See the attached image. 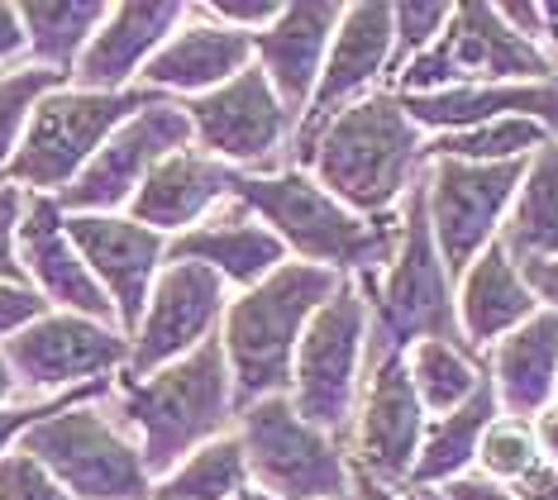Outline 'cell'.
<instances>
[{
    "label": "cell",
    "instance_id": "cell-1",
    "mask_svg": "<svg viewBox=\"0 0 558 500\" xmlns=\"http://www.w3.org/2000/svg\"><path fill=\"white\" fill-rule=\"evenodd\" d=\"M106 410L124 425V434L144 453L148 477H168L177 463L206 448L234 429L239 405H234V377L225 363V343L215 333L182 363L130 377L120 371L116 387L106 395Z\"/></svg>",
    "mask_w": 558,
    "mask_h": 500
},
{
    "label": "cell",
    "instance_id": "cell-2",
    "mask_svg": "<svg viewBox=\"0 0 558 500\" xmlns=\"http://www.w3.org/2000/svg\"><path fill=\"white\" fill-rule=\"evenodd\" d=\"M429 138L401 110V96L373 92L339 110L291 167H306L335 200H344L363 220H387L401 210L411 186L425 172Z\"/></svg>",
    "mask_w": 558,
    "mask_h": 500
},
{
    "label": "cell",
    "instance_id": "cell-3",
    "mask_svg": "<svg viewBox=\"0 0 558 500\" xmlns=\"http://www.w3.org/2000/svg\"><path fill=\"white\" fill-rule=\"evenodd\" d=\"M296 263L325 267L339 277H383L401 248V210L387 220H363L344 200H335L306 167L282 172H244L234 191Z\"/></svg>",
    "mask_w": 558,
    "mask_h": 500
},
{
    "label": "cell",
    "instance_id": "cell-4",
    "mask_svg": "<svg viewBox=\"0 0 558 500\" xmlns=\"http://www.w3.org/2000/svg\"><path fill=\"white\" fill-rule=\"evenodd\" d=\"M344 281L349 277L291 258L263 286L239 291L230 301L225 325H220V343H225V363H230V377H234L239 410L268 401V395H291V367H296L301 339H306L315 310Z\"/></svg>",
    "mask_w": 558,
    "mask_h": 500
},
{
    "label": "cell",
    "instance_id": "cell-5",
    "mask_svg": "<svg viewBox=\"0 0 558 500\" xmlns=\"http://www.w3.org/2000/svg\"><path fill=\"white\" fill-rule=\"evenodd\" d=\"M367 301V367L383 363L387 353H411L425 339L463 343L459 329V281L439 258L435 229H429V205H425V172L401 200V248L383 277H353Z\"/></svg>",
    "mask_w": 558,
    "mask_h": 500
},
{
    "label": "cell",
    "instance_id": "cell-6",
    "mask_svg": "<svg viewBox=\"0 0 558 500\" xmlns=\"http://www.w3.org/2000/svg\"><path fill=\"white\" fill-rule=\"evenodd\" d=\"M158 100L154 92L134 86V92L106 96V92H82V86H58L39 100L24 144L15 153V162L5 167L0 182L20 186L24 196H62L77 176L92 167V158L106 148V138L120 130L130 114H138Z\"/></svg>",
    "mask_w": 558,
    "mask_h": 500
},
{
    "label": "cell",
    "instance_id": "cell-7",
    "mask_svg": "<svg viewBox=\"0 0 558 500\" xmlns=\"http://www.w3.org/2000/svg\"><path fill=\"white\" fill-rule=\"evenodd\" d=\"M24 453L39 458L72 500H154V477L138 443L106 401H72L24 434Z\"/></svg>",
    "mask_w": 558,
    "mask_h": 500
},
{
    "label": "cell",
    "instance_id": "cell-8",
    "mask_svg": "<svg viewBox=\"0 0 558 500\" xmlns=\"http://www.w3.org/2000/svg\"><path fill=\"white\" fill-rule=\"evenodd\" d=\"M234 434L244 443L248 477L258 491L277 500H349V443L301 419L291 395H268V401L239 410Z\"/></svg>",
    "mask_w": 558,
    "mask_h": 500
},
{
    "label": "cell",
    "instance_id": "cell-9",
    "mask_svg": "<svg viewBox=\"0 0 558 500\" xmlns=\"http://www.w3.org/2000/svg\"><path fill=\"white\" fill-rule=\"evenodd\" d=\"M554 82V58L520 38L497 5H453V20L421 58L387 86L391 96H435L449 86Z\"/></svg>",
    "mask_w": 558,
    "mask_h": 500
},
{
    "label": "cell",
    "instance_id": "cell-10",
    "mask_svg": "<svg viewBox=\"0 0 558 500\" xmlns=\"http://www.w3.org/2000/svg\"><path fill=\"white\" fill-rule=\"evenodd\" d=\"M367 325H373L367 301L359 281L349 277L315 310L306 339L296 349V367H291V405H296V415L344 443L367 377Z\"/></svg>",
    "mask_w": 558,
    "mask_h": 500
},
{
    "label": "cell",
    "instance_id": "cell-11",
    "mask_svg": "<svg viewBox=\"0 0 558 500\" xmlns=\"http://www.w3.org/2000/svg\"><path fill=\"white\" fill-rule=\"evenodd\" d=\"M0 353L15 371L24 401H53L130 371V333L86 315L48 310L0 343Z\"/></svg>",
    "mask_w": 558,
    "mask_h": 500
},
{
    "label": "cell",
    "instance_id": "cell-12",
    "mask_svg": "<svg viewBox=\"0 0 558 500\" xmlns=\"http://www.w3.org/2000/svg\"><path fill=\"white\" fill-rule=\"evenodd\" d=\"M525 172H530V158H520V162L429 158L425 162L429 229H435L439 258L453 281L501 239V224H506V215H511Z\"/></svg>",
    "mask_w": 558,
    "mask_h": 500
},
{
    "label": "cell",
    "instance_id": "cell-13",
    "mask_svg": "<svg viewBox=\"0 0 558 500\" xmlns=\"http://www.w3.org/2000/svg\"><path fill=\"white\" fill-rule=\"evenodd\" d=\"M186 120H192V138L201 153L230 162L234 172H282L291 162V138H296V120L277 100L272 82L253 62L239 72L230 86L196 100H182Z\"/></svg>",
    "mask_w": 558,
    "mask_h": 500
},
{
    "label": "cell",
    "instance_id": "cell-14",
    "mask_svg": "<svg viewBox=\"0 0 558 500\" xmlns=\"http://www.w3.org/2000/svg\"><path fill=\"white\" fill-rule=\"evenodd\" d=\"M192 120H186L182 100H148L138 114L120 124L106 138V148L92 158V167L58 196V205L68 215H124L130 200L138 196V186L148 182V172L172 158V153L192 148Z\"/></svg>",
    "mask_w": 558,
    "mask_h": 500
},
{
    "label": "cell",
    "instance_id": "cell-15",
    "mask_svg": "<svg viewBox=\"0 0 558 500\" xmlns=\"http://www.w3.org/2000/svg\"><path fill=\"white\" fill-rule=\"evenodd\" d=\"M230 301L234 291L206 267L168 263L158 272L144 319L130 333V377H148V371H162L192 357L201 343H210L220 333Z\"/></svg>",
    "mask_w": 558,
    "mask_h": 500
},
{
    "label": "cell",
    "instance_id": "cell-16",
    "mask_svg": "<svg viewBox=\"0 0 558 500\" xmlns=\"http://www.w3.org/2000/svg\"><path fill=\"white\" fill-rule=\"evenodd\" d=\"M425 429H429V415L421 395H415L405 353H387L363 377L359 415H353V429H349V463L373 472L387 486H405L415 458H421Z\"/></svg>",
    "mask_w": 558,
    "mask_h": 500
},
{
    "label": "cell",
    "instance_id": "cell-17",
    "mask_svg": "<svg viewBox=\"0 0 558 500\" xmlns=\"http://www.w3.org/2000/svg\"><path fill=\"white\" fill-rule=\"evenodd\" d=\"M391 44H397L391 5H377V0L344 5V20H339V34H335V44H329V58L320 72V86H315L311 110L301 114L296 138H291V162H296V153L306 148L339 110H349L353 100L383 92L387 68H391Z\"/></svg>",
    "mask_w": 558,
    "mask_h": 500
},
{
    "label": "cell",
    "instance_id": "cell-18",
    "mask_svg": "<svg viewBox=\"0 0 558 500\" xmlns=\"http://www.w3.org/2000/svg\"><path fill=\"white\" fill-rule=\"evenodd\" d=\"M68 234L77 243L82 263L92 267V277L100 281V291L116 305L120 329L134 333L158 286V272L168 267V239L130 215H68Z\"/></svg>",
    "mask_w": 558,
    "mask_h": 500
},
{
    "label": "cell",
    "instance_id": "cell-19",
    "mask_svg": "<svg viewBox=\"0 0 558 500\" xmlns=\"http://www.w3.org/2000/svg\"><path fill=\"white\" fill-rule=\"evenodd\" d=\"M20 267L24 281L48 301V310L62 315H86L100 325H120L116 305L100 291V281L92 277V267L82 263L77 243L68 234V215H62L58 196H29L20 220Z\"/></svg>",
    "mask_w": 558,
    "mask_h": 500
},
{
    "label": "cell",
    "instance_id": "cell-20",
    "mask_svg": "<svg viewBox=\"0 0 558 500\" xmlns=\"http://www.w3.org/2000/svg\"><path fill=\"white\" fill-rule=\"evenodd\" d=\"M248 68H253V34H239L230 24L210 20L206 5H186V20L154 53L138 86L168 100H196L230 86Z\"/></svg>",
    "mask_w": 558,
    "mask_h": 500
},
{
    "label": "cell",
    "instance_id": "cell-21",
    "mask_svg": "<svg viewBox=\"0 0 558 500\" xmlns=\"http://www.w3.org/2000/svg\"><path fill=\"white\" fill-rule=\"evenodd\" d=\"M168 263L206 267V272H215L239 296V291L263 286L277 267H287L291 253L248 205L230 200V205H220L210 220H201L196 229L168 239Z\"/></svg>",
    "mask_w": 558,
    "mask_h": 500
},
{
    "label": "cell",
    "instance_id": "cell-22",
    "mask_svg": "<svg viewBox=\"0 0 558 500\" xmlns=\"http://www.w3.org/2000/svg\"><path fill=\"white\" fill-rule=\"evenodd\" d=\"M239 176L244 172H234L230 162L210 158V153H201L192 144V148L172 153V158H162L148 172V182L138 186V196L130 200L124 215L148 224L162 239H177L186 229H196L201 220H210L220 205H230L239 191Z\"/></svg>",
    "mask_w": 558,
    "mask_h": 500
},
{
    "label": "cell",
    "instance_id": "cell-23",
    "mask_svg": "<svg viewBox=\"0 0 558 500\" xmlns=\"http://www.w3.org/2000/svg\"><path fill=\"white\" fill-rule=\"evenodd\" d=\"M186 20V5L177 0H130V5H110V20L96 29V38L86 44V53L72 72V86L82 92H134L144 68L154 62V53L177 34V24Z\"/></svg>",
    "mask_w": 558,
    "mask_h": 500
},
{
    "label": "cell",
    "instance_id": "cell-24",
    "mask_svg": "<svg viewBox=\"0 0 558 500\" xmlns=\"http://www.w3.org/2000/svg\"><path fill=\"white\" fill-rule=\"evenodd\" d=\"M339 20H344V5H335V0H311V5H287L272 29H263L253 38V62L263 68L277 100H282L296 124H301V114L311 110L315 86H320Z\"/></svg>",
    "mask_w": 558,
    "mask_h": 500
},
{
    "label": "cell",
    "instance_id": "cell-25",
    "mask_svg": "<svg viewBox=\"0 0 558 500\" xmlns=\"http://www.w3.org/2000/svg\"><path fill=\"white\" fill-rule=\"evenodd\" d=\"M482 367H487L492 391H497L501 419L535 425L558 401V315L539 310L535 319H525L482 357Z\"/></svg>",
    "mask_w": 558,
    "mask_h": 500
},
{
    "label": "cell",
    "instance_id": "cell-26",
    "mask_svg": "<svg viewBox=\"0 0 558 500\" xmlns=\"http://www.w3.org/2000/svg\"><path fill=\"white\" fill-rule=\"evenodd\" d=\"M401 110L425 138L439 134H463L482 130V124L511 120H539L558 134V82H515V86H449L435 96H401Z\"/></svg>",
    "mask_w": 558,
    "mask_h": 500
},
{
    "label": "cell",
    "instance_id": "cell-27",
    "mask_svg": "<svg viewBox=\"0 0 558 500\" xmlns=\"http://www.w3.org/2000/svg\"><path fill=\"white\" fill-rule=\"evenodd\" d=\"M535 315H539L535 291L525 286V272L511 263V253L501 243H492L459 277V329L473 357H487L506 333H515Z\"/></svg>",
    "mask_w": 558,
    "mask_h": 500
},
{
    "label": "cell",
    "instance_id": "cell-28",
    "mask_svg": "<svg viewBox=\"0 0 558 500\" xmlns=\"http://www.w3.org/2000/svg\"><path fill=\"white\" fill-rule=\"evenodd\" d=\"M497 419H501V405H497V391H492V377H487L468 405H459L453 415L429 419L425 443H421V458H415L411 481H405V486H425V491H439V486L468 477V472L477 467L482 434L497 425Z\"/></svg>",
    "mask_w": 558,
    "mask_h": 500
},
{
    "label": "cell",
    "instance_id": "cell-29",
    "mask_svg": "<svg viewBox=\"0 0 558 500\" xmlns=\"http://www.w3.org/2000/svg\"><path fill=\"white\" fill-rule=\"evenodd\" d=\"M110 20L106 0H29L20 5L24 24V62L72 76L96 29Z\"/></svg>",
    "mask_w": 558,
    "mask_h": 500
},
{
    "label": "cell",
    "instance_id": "cell-30",
    "mask_svg": "<svg viewBox=\"0 0 558 500\" xmlns=\"http://www.w3.org/2000/svg\"><path fill=\"white\" fill-rule=\"evenodd\" d=\"M497 243L511 253L515 267L558 258V138L530 158V172L515 191Z\"/></svg>",
    "mask_w": 558,
    "mask_h": 500
},
{
    "label": "cell",
    "instance_id": "cell-31",
    "mask_svg": "<svg viewBox=\"0 0 558 500\" xmlns=\"http://www.w3.org/2000/svg\"><path fill=\"white\" fill-rule=\"evenodd\" d=\"M405 367H411L415 395H421L425 415H453L459 405H468L477 395V387L487 381V367L482 357H473L459 343H444V339H425L405 353Z\"/></svg>",
    "mask_w": 558,
    "mask_h": 500
},
{
    "label": "cell",
    "instance_id": "cell-32",
    "mask_svg": "<svg viewBox=\"0 0 558 500\" xmlns=\"http://www.w3.org/2000/svg\"><path fill=\"white\" fill-rule=\"evenodd\" d=\"M248 486H253V477H248L244 443H239V434L230 429L225 439L196 448L168 477H158L154 500H234L239 491H248Z\"/></svg>",
    "mask_w": 558,
    "mask_h": 500
},
{
    "label": "cell",
    "instance_id": "cell-33",
    "mask_svg": "<svg viewBox=\"0 0 558 500\" xmlns=\"http://www.w3.org/2000/svg\"><path fill=\"white\" fill-rule=\"evenodd\" d=\"M554 130L539 120H525V114H511V120L482 124V130H463V134H439L425 144V162L429 158H453V162H520L535 158L539 148L554 144Z\"/></svg>",
    "mask_w": 558,
    "mask_h": 500
},
{
    "label": "cell",
    "instance_id": "cell-34",
    "mask_svg": "<svg viewBox=\"0 0 558 500\" xmlns=\"http://www.w3.org/2000/svg\"><path fill=\"white\" fill-rule=\"evenodd\" d=\"M68 82L72 76L34 68V62H20V68L0 72V176H5V167L15 162V153L24 144V130H29L39 100L48 92H58V86H68Z\"/></svg>",
    "mask_w": 558,
    "mask_h": 500
},
{
    "label": "cell",
    "instance_id": "cell-35",
    "mask_svg": "<svg viewBox=\"0 0 558 500\" xmlns=\"http://www.w3.org/2000/svg\"><path fill=\"white\" fill-rule=\"evenodd\" d=\"M544 463L539 458V443H535V429L520 425V419H497L487 434H482V448H477V467L482 477L501 481V486H515L520 477H530Z\"/></svg>",
    "mask_w": 558,
    "mask_h": 500
},
{
    "label": "cell",
    "instance_id": "cell-36",
    "mask_svg": "<svg viewBox=\"0 0 558 500\" xmlns=\"http://www.w3.org/2000/svg\"><path fill=\"white\" fill-rule=\"evenodd\" d=\"M453 20V5H429V0H421V5H391V24H397V44H391V68H387V86L397 82V76L411 68L415 58L425 53L435 38L449 29ZM383 86V92H387Z\"/></svg>",
    "mask_w": 558,
    "mask_h": 500
},
{
    "label": "cell",
    "instance_id": "cell-37",
    "mask_svg": "<svg viewBox=\"0 0 558 500\" xmlns=\"http://www.w3.org/2000/svg\"><path fill=\"white\" fill-rule=\"evenodd\" d=\"M110 387H116V381H96V387L53 395V401H15V405H0V458L15 453V448L24 443V434L39 429L44 419H48V415H58L62 405H72V401H106Z\"/></svg>",
    "mask_w": 558,
    "mask_h": 500
},
{
    "label": "cell",
    "instance_id": "cell-38",
    "mask_svg": "<svg viewBox=\"0 0 558 500\" xmlns=\"http://www.w3.org/2000/svg\"><path fill=\"white\" fill-rule=\"evenodd\" d=\"M0 500H72V496L53 481V472L39 458L15 448V453L0 458Z\"/></svg>",
    "mask_w": 558,
    "mask_h": 500
},
{
    "label": "cell",
    "instance_id": "cell-39",
    "mask_svg": "<svg viewBox=\"0 0 558 500\" xmlns=\"http://www.w3.org/2000/svg\"><path fill=\"white\" fill-rule=\"evenodd\" d=\"M24 205H29V196H24L20 186L0 182V281H5V286H29V281H24V267H20V248H15Z\"/></svg>",
    "mask_w": 558,
    "mask_h": 500
},
{
    "label": "cell",
    "instance_id": "cell-40",
    "mask_svg": "<svg viewBox=\"0 0 558 500\" xmlns=\"http://www.w3.org/2000/svg\"><path fill=\"white\" fill-rule=\"evenodd\" d=\"M287 5H277V0H206V15L230 24L239 34H253L258 38L263 29H272L277 20H282Z\"/></svg>",
    "mask_w": 558,
    "mask_h": 500
},
{
    "label": "cell",
    "instance_id": "cell-41",
    "mask_svg": "<svg viewBox=\"0 0 558 500\" xmlns=\"http://www.w3.org/2000/svg\"><path fill=\"white\" fill-rule=\"evenodd\" d=\"M39 315H48V301L34 286H5L0 281V343L15 339L24 325H34Z\"/></svg>",
    "mask_w": 558,
    "mask_h": 500
},
{
    "label": "cell",
    "instance_id": "cell-42",
    "mask_svg": "<svg viewBox=\"0 0 558 500\" xmlns=\"http://www.w3.org/2000/svg\"><path fill=\"white\" fill-rule=\"evenodd\" d=\"M439 496H444V500H520L511 486L482 477V472H468V477L449 481V486H439Z\"/></svg>",
    "mask_w": 558,
    "mask_h": 500
},
{
    "label": "cell",
    "instance_id": "cell-43",
    "mask_svg": "<svg viewBox=\"0 0 558 500\" xmlns=\"http://www.w3.org/2000/svg\"><path fill=\"white\" fill-rule=\"evenodd\" d=\"M24 62V24H20V5L0 0V72L20 68Z\"/></svg>",
    "mask_w": 558,
    "mask_h": 500
},
{
    "label": "cell",
    "instance_id": "cell-44",
    "mask_svg": "<svg viewBox=\"0 0 558 500\" xmlns=\"http://www.w3.org/2000/svg\"><path fill=\"white\" fill-rule=\"evenodd\" d=\"M520 272H525V286L535 291L539 310H554V315H558V258L530 263V267H520Z\"/></svg>",
    "mask_w": 558,
    "mask_h": 500
},
{
    "label": "cell",
    "instance_id": "cell-45",
    "mask_svg": "<svg viewBox=\"0 0 558 500\" xmlns=\"http://www.w3.org/2000/svg\"><path fill=\"white\" fill-rule=\"evenodd\" d=\"M511 491L520 496V500H558V467H549V463H539L530 477H520Z\"/></svg>",
    "mask_w": 558,
    "mask_h": 500
},
{
    "label": "cell",
    "instance_id": "cell-46",
    "mask_svg": "<svg viewBox=\"0 0 558 500\" xmlns=\"http://www.w3.org/2000/svg\"><path fill=\"white\" fill-rule=\"evenodd\" d=\"M530 429H535L539 458H544V463H549V467H558V401H554L549 410H544V415H539Z\"/></svg>",
    "mask_w": 558,
    "mask_h": 500
},
{
    "label": "cell",
    "instance_id": "cell-47",
    "mask_svg": "<svg viewBox=\"0 0 558 500\" xmlns=\"http://www.w3.org/2000/svg\"><path fill=\"white\" fill-rule=\"evenodd\" d=\"M353 500H411L405 491H397V486H387V481H377L373 472H363V467H353Z\"/></svg>",
    "mask_w": 558,
    "mask_h": 500
},
{
    "label": "cell",
    "instance_id": "cell-48",
    "mask_svg": "<svg viewBox=\"0 0 558 500\" xmlns=\"http://www.w3.org/2000/svg\"><path fill=\"white\" fill-rule=\"evenodd\" d=\"M15 401H24V391H20L15 371H10V363H5V353H0V405H15Z\"/></svg>",
    "mask_w": 558,
    "mask_h": 500
},
{
    "label": "cell",
    "instance_id": "cell-49",
    "mask_svg": "<svg viewBox=\"0 0 558 500\" xmlns=\"http://www.w3.org/2000/svg\"><path fill=\"white\" fill-rule=\"evenodd\" d=\"M234 500H277V496H268V491H258V486H248V491H239Z\"/></svg>",
    "mask_w": 558,
    "mask_h": 500
},
{
    "label": "cell",
    "instance_id": "cell-50",
    "mask_svg": "<svg viewBox=\"0 0 558 500\" xmlns=\"http://www.w3.org/2000/svg\"><path fill=\"white\" fill-rule=\"evenodd\" d=\"M544 15H549V38H558V5H544Z\"/></svg>",
    "mask_w": 558,
    "mask_h": 500
},
{
    "label": "cell",
    "instance_id": "cell-51",
    "mask_svg": "<svg viewBox=\"0 0 558 500\" xmlns=\"http://www.w3.org/2000/svg\"><path fill=\"white\" fill-rule=\"evenodd\" d=\"M349 500H353V496H349Z\"/></svg>",
    "mask_w": 558,
    "mask_h": 500
}]
</instances>
